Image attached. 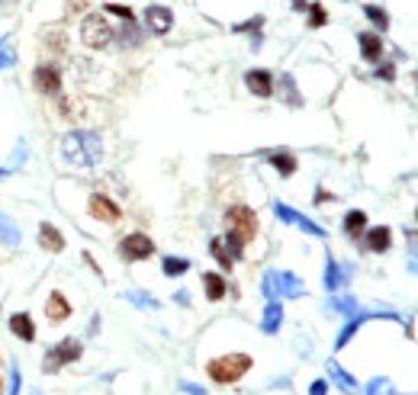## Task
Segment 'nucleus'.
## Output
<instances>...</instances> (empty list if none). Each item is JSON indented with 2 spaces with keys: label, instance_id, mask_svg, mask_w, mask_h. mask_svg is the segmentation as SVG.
I'll return each mask as SVG.
<instances>
[{
  "label": "nucleus",
  "instance_id": "f257e3e1",
  "mask_svg": "<svg viewBox=\"0 0 418 395\" xmlns=\"http://www.w3.org/2000/svg\"><path fill=\"white\" fill-rule=\"evenodd\" d=\"M103 158V142L97 132H68L61 138V161L71 168H91Z\"/></svg>",
  "mask_w": 418,
  "mask_h": 395
},
{
  "label": "nucleus",
  "instance_id": "f03ea898",
  "mask_svg": "<svg viewBox=\"0 0 418 395\" xmlns=\"http://www.w3.org/2000/svg\"><path fill=\"white\" fill-rule=\"evenodd\" d=\"M261 293L270 299H302L306 296V283L290 270H268L261 280Z\"/></svg>",
  "mask_w": 418,
  "mask_h": 395
},
{
  "label": "nucleus",
  "instance_id": "7ed1b4c3",
  "mask_svg": "<svg viewBox=\"0 0 418 395\" xmlns=\"http://www.w3.org/2000/svg\"><path fill=\"white\" fill-rule=\"evenodd\" d=\"M251 370V357L248 353H226V357H216V360L206 363V373L212 382L219 386H229V382H238L245 373Z\"/></svg>",
  "mask_w": 418,
  "mask_h": 395
},
{
  "label": "nucleus",
  "instance_id": "20e7f679",
  "mask_svg": "<svg viewBox=\"0 0 418 395\" xmlns=\"http://www.w3.org/2000/svg\"><path fill=\"white\" fill-rule=\"evenodd\" d=\"M226 232L248 244L251 238L258 235V216H254L248 206H232V209L226 212Z\"/></svg>",
  "mask_w": 418,
  "mask_h": 395
},
{
  "label": "nucleus",
  "instance_id": "39448f33",
  "mask_svg": "<svg viewBox=\"0 0 418 395\" xmlns=\"http://www.w3.org/2000/svg\"><path fill=\"white\" fill-rule=\"evenodd\" d=\"M81 39H84V45H91V49H107V45L113 42V26L107 23V17L91 13V17H84V23H81Z\"/></svg>",
  "mask_w": 418,
  "mask_h": 395
},
{
  "label": "nucleus",
  "instance_id": "423d86ee",
  "mask_svg": "<svg viewBox=\"0 0 418 395\" xmlns=\"http://www.w3.org/2000/svg\"><path fill=\"white\" fill-rule=\"evenodd\" d=\"M81 353H84L81 341H75V337H65L61 344H55L49 353H45V373H59L65 363L81 360Z\"/></svg>",
  "mask_w": 418,
  "mask_h": 395
},
{
  "label": "nucleus",
  "instance_id": "0eeeda50",
  "mask_svg": "<svg viewBox=\"0 0 418 395\" xmlns=\"http://www.w3.org/2000/svg\"><path fill=\"white\" fill-rule=\"evenodd\" d=\"M119 254H123V261L135 264V261H145V257H151L155 254V241H151L148 235H142V232H135V235H125L123 244H119Z\"/></svg>",
  "mask_w": 418,
  "mask_h": 395
},
{
  "label": "nucleus",
  "instance_id": "6e6552de",
  "mask_svg": "<svg viewBox=\"0 0 418 395\" xmlns=\"http://www.w3.org/2000/svg\"><path fill=\"white\" fill-rule=\"evenodd\" d=\"M274 216L280 222H286V225H296V228H302L306 235H312V238H325V228L322 225H316L312 219H306L302 212H296V209H290L286 202H274Z\"/></svg>",
  "mask_w": 418,
  "mask_h": 395
},
{
  "label": "nucleus",
  "instance_id": "1a4fd4ad",
  "mask_svg": "<svg viewBox=\"0 0 418 395\" xmlns=\"http://www.w3.org/2000/svg\"><path fill=\"white\" fill-rule=\"evenodd\" d=\"M87 209H91V216L97 222H107V225H113V222H119V206L109 196H103V193H93L91 196V202H87Z\"/></svg>",
  "mask_w": 418,
  "mask_h": 395
},
{
  "label": "nucleus",
  "instance_id": "9d476101",
  "mask_svg": "<svg viewBox=\"0 0 418 395\" xmlns=\"http://www.w3.org/2000/svg\"><path fill=\"white\" fill-rule=\"evenodd\" d=\"M145 26H148L155 35H164V33H171V26H174V13L167 7H161V3H151V7L145 10Z\"/></svg>",
  "mask_w": 418,
  "mask_h": 395
},
{
  "label": "nucleus",
  "instance_id": "9b49d317",
  "mask_svg": "<svg viewBox=\"0 0 418 395\" xmlns=\"http://www.w3.org/2000/svg\"><path fill=\"white\" fill-rule=\"evenodd\" d=\"M351 273H354V267H341L334 257H328L325 261V289L328 293H338V289L351 280Z\"/></svg>",
  "mask_w": 418,
  "mask_h": 395
},
{
  "label": "nucleus",
  "instance_id": "f8f14e48",
  "mask_svg": "<svg viewBox=\"0 0 418 395\" xmlns=\"http://www.w3.org/2000/svg\"><path fill=\"white\" fill-rule=\"evenodd\" d=\"M36 87H39L42 93H59L61 87V74H59V65H39L33 74Z\"/></svg>",
  "mask_w": 418,
  "mask_h": 395
},
{
  "label": "nucleus",
  "instance_id": "ddd939ff",
  "mask_svg": "<svg viewBox=\"0 0 418 395\" xmlns=\"http://www.w3.org/2000/svg\"><path fill=\"white\" fill-rule=\"evenodd\" d=\"M245 84H248V90L254 97H270L274 93V77H270V71H261V67L245 74Z\"/></svg>",
  "mask_w": 418,
  "mask_h": 395
},
{
  "label": "nucleus",
  "instance_id": "4468645a",
  "mask_svg": "<svg viewBox=\"0 0 418 395\" xmlns=\"http://www.w3.org/2000/svg\"><path fill=\"white\" fill-rule=\"evenodd\" d=\"M325 370H328V379H332V382H334L338 389H341V392H348V395L357 392V379H354L351 373L344 370V366H341L338 360H328V363H325Z\"/></svg>",
  "mask_w": 418,
  "mask_h": 395
},
{
  "label": "nucleus",
  "instance_id": "2eb2a0df",
  "mask_svg": "<svg viewBox=\"0 0 418 395\" xmlns=\"http://www.w3.org/2000/svg\"><path fill=\"white\" fill-rule=\"evenodd\" d=\"M280 325H284V305H280V299H270L264 315H261V331L264 334H277Z\"/></svg>",
  "mask_w": 418,
  "mask_h": 395
},
{
  "label": "nucleus",
  "instance_id": "dca6fc26",
  "mask_svg": "<svg viewBox=\"0 0 418 395\" xmlns=\"http://www.w3.org/2000/svg\"><path fill=\"white\" fill-rule=\"evenodd\" d=\"M376 315H386V312H357V315H354V319L341 328V334H338L334 347H338V350H341V347H348V341H351V337L360 331V325H364V321H370V319H376Z\"/></svg>",
  "mask_w": 418,
  "mask_h": 395
},
{
  "label": "nucleus",
  "instance_id": "f3484780",
  "mask_svg": "<svg viewBox=\"0 0 418 395\" xmlns=\"http://www.w3.org/2000/svg\"><path fill=\"white\" fill-rule=\"evenodd\" d=\"M39 244L45 248V251H52V254H61V251H65V235H61L52 222H42V225H39Z\"/></svg>",
  "mask_w": 418,
  "mask_h": 395
},
{
  "label": "nucleus",
  "instance_id": "a211bd4d",
  "mask_svg": "<svg viewBox=\"0 0 418 395\" xmlns=\"http://www.w3.org/2000/svg\"><path fill=\"white\" fill-rule=\"evenodd\" d=\"M357 42H360V55H364L367 61H373L376 65V61L383 58V39H380L376 33H360Z\"/></svg>",
  "mask_w": 418,
  "mask_h": 395
},
{
  "label": "nucleus",
  "instance_id": "6ab92c4d",
  "mask_svg": "<svg viewBox=\"0 0 418 395\" xmlns=\"http://www.w3.org/2000/svg\"><path fill=\"white\" fill-rule=\"evenodd\" d=\"M10 331L20 337V341H36V325H33V315H26V312H17L13 319H10Z\"/></svg>",
  "mask_w": 418,
  "mask_h": 395
},
{
  "label": "nucleus",
  "instance_id": "aec40b11",
  "mask_svg": "<svg viewBox=\"0 0 418 395\" xmlns=\"http://www.w3.org/2000/svg\"><path fill=\"white\" fill-rule=\"evenodd\" d=\"M389 244H393V232L386 225H376L367 232V251L383 254V251H389Z\"/></svg>",
  "mask_w": 418,
  "mask_h": 395
},
{
  "label": "nucleus",
  "instance_id": "412c9836",
  "mask_svg": "<svg viewBox=\"0 0 418 395\" xmlns=\"http://www.w3.org/2000/svg\"><path fill=\"white\" fill-rule=\"evenodd\" d=\"M45 315H49V321H65L68 315H71V305H68V299L61 293H52L49 303H45Z\"/></svg>",
  "mask_w": 418,
  "mask_h": 395
},
{
  "label": "nucleus",
  "instance_id": "4be33fe9",
  "mask_svg": "<svg viewBox=\"0 0 418 395\" xmlns=\"http://www.w3.org/2000/svg\"><path fill=\"white\" fill-rule=\"evenodd\" d=\"M364 228H367V212L351 209L348 216H344V235H348V238L364 235Z\"/></svg>",
  "mask_w": 418,
  "mask_h": 395
},
{
  "label": "nucleus",
  "instance_id": "5701e85b",
  "mask_svg": "<svg viewBox=\"0 0 418 395\" xmlns=\"http://www.w3.org/2000/svg\"><path fill=\"white\" fill-rule=\"evenodd\" d=\"M328 312H338V315H348V319H354L360 312V305H357V299H351V296H334V299H328V305H325Z\"/></svg>",
  "mask_w": 418,
  "mask_h": 395
},
{
  "label": "nucleus",
  "instance_id": "b1692460",
  "mask_svg": "<svg viewBox=\"0 0 418 395\" xmlns=\"http://www.w3.org/2000/svg\"><path fill=\"white\" fill-rule=\"evenodd\" d=\"M0 241L10 244V248H17L20 244V225L10 219L7 212H0Z\"/></svg>",
  "mask_w": 418,
  "mask_h": 395
},
{
  "label": "nucleus",
  "instance_id": "393cba45",
  "mask_svg": "<svg viewBox=\"0 0 418 395\" xmlns=\"http://www.w3.org/2000/svg\"><path fill=\"white\" fill-rule=\"evenodd\" d=\"M268 161L280 170V177H293V174H296V158H293L290 152H270Z\"/></svg>",
  "mask_w": 418,
  "mask_h": 395
},
{
  "label": "nucleus",
  "instance_id": "a878e982",
  "mask_svg": "<svg viewBox=\"0 0 418 395\" xmlns=\"http://www.w3.org/2000/svg\"><path fill=\"white\" fill-rule=\"evenodd\" d=\"M203 286H206V296L212 299V303H219L222 296H226V280L219 277V273H203Z\"/></svg>",
  "mask_w": 418,
  "mask_h": 395
},
{
  "label": "nucleus",
  "instance_id": "bb28decb",
  "mask_svg": "<svg viewBox=\"0 0 418 395\" xmlns=\"http://www.w3.org/2000/svg\"><path fill=\"white\" fill-rule=\"evenodd\" d=\"M125 299H129L132 305H139V309H151V312L161 309L158 299H155V296H148V293H142V289H129V293H125Z\"/></svg>",
  "mask_w": 418,
  "mask_h": 395
},
{
  "label": "nucleus",
  "instance_id": "cd10ccee",
  "mask_svg": "<svg viewBox=\"0 0 418 395\" xmlns=\"http://www.w3.org/2000/svg\"><path fill=\"white\" fill-rule=\"evenodd\" d=\"M161 270H164V277H184L187 270H190V261L187 257H164Z\"/></svg>",
  "mask_w": 418,
  "mask_h": 395
},
{
  "label": "nucleus",
  "instance_id": "c85d7f7f",
  "mask_svg": "<svg viewBox=\"0 0 418 395\" xmlns=\"http://www.w3.org/2000/svg\"><path fill=\"white\" fill-rule=\"evenodd\" d=\"M364 395H396V389H393V382H389V379L376 376V379H370V382H367Z\"/></svg>",
  "mask_w": 418,
  "mask_h": 395
},
{
  "label": "nucleus",
  "instance_id": "c756f323",
  "mask_svg": "<svg viewBox=\"0 0 418 395\" xmlns=\"http://www.w3.org/2000/svg\"><path fill=\"white\" fill-rule=\"evenodd\" d=\"M364 13H367V19L376 26V29H389V13H386V10L373 7V3H367V7H364Z\"/></svg>",
  "mask_w": 418,
  "mask_h": 395
},
{
  "label": "nucleus",
  "instance_id": "7c9ffc66",
  "mask_svg": "<svg viewBox=\"0 0 418 395\" xmlns=\"http://www.w3.org/2000/svg\"><path fill=\"white\" fill-rule=\"evenodd\" d=\"M209 251H212V257H216L219 264H222V267H232V254H229V248H226V241H222V238H216V241L209 244Z\"/></svg>",
  "mask_w": 418,
  "mask_h": 395
},
{
  "label": "nucleus",
  "instance_id": "2f4dec72",
  "mask_svg": "<svg viewBox=\"0 0 418 395\" xmlns=\"http://www.w3.org/2000/svg\"><path fill=\"white\" fill-rule=\"evenodd\" d=\"M328 23V13L322 3H309V29H322Z\"/></svg>",
  "mask_w": 418,
  "mask_h": 395
},
{
  "label": "nucleus",
  "instance_id": "473e14b6",
  "mask_svg": "<svg viewBox=\"0 0 418 395\" xmlns=\"http://www.w3.org/2000/svg\"><path fill=\"white\" fill-rule=\"evenodd\" d=\"M280 87H284V93H286V103H290V106H300V93H296V84H293L290 74L280 77Z\"/></svg>",
  "mask_w": 418,
  "mask_h": 395
},
{
  "label": "nucleus",
  "instance_id": "72a5a7b5",
  "mask_svg": "<svg viewBox=\"0 0 418 395\" xmlns=\"http://www.w3.org/2000/svg\"><path fill=\"white\" fill-rule=\"evenodd\" d=\"M13 61H17V55L10 51V39H0V71L13 67Z\"/></svg>",
  "mask_w": 418,
  "mask_h": 395
},
{
  "label": "nucleus",
  "instance_id": "f704fd0d",
  "mask_svg": "<svg viewBox=\"0 0 418 395\" xmlns=\"http://www.w3.org/2000/svg\"><path fill=\"white\" fill-rule=\"evenodd\" d=\"M412 235V251H409V273H418V232H409Z\"/></svg>",
  "mask_w": 418,
  "mask_h": 395
},
{
  "label": "nucleus",
  "instance_id": "c9c22d12",
  "mask_svg": "<svg viewBox=\"0 0 418 395\" xmlns=\"http://www.w3.org/2000/svg\"><path fill=\"white\" fill-rule=\"evenodd\" d=\"M261 26H264V17H254V19H248V23H238V26H235V33H258Z\"/></svg>",
  "mask_w": 418,
  "mask_h": 395
},
{
  "label": "nucleus",
  "instance_id": "e433bc0d",
  "mask_svg": "<svg viewBox=\"0 0 418 395\" xmlns=\"http://www.w3.org/2000/svg\"><path fill=\"white\" fill-rule=\"evenodd\" d=\"M20 382H23V379H20V370L13 366V370H10V386H7V392L3 395H20Z\"/></svg>",
  "mask_w": 418,
  "mask_h": 395
},
{
  "label": "nucleus",
  "instance_id": "4c0bfd02",
  "mask_svg": "<svg viewBox=\"0 0 418 395\" xmlns=\"http://www.w3.org/2000/svg\"><path fill=\"white\" fill-rule=\"evenodd\" d=\"M107 10H109V13H116V17H123L125 23L132 19V10H129V7H119V3H107Z\"/></svg>",
  "mask_w": 418,
  "mask_h": 395
},
{
  "label": "nucleus",
  "instance_id": "58836bf2",
  "mask_svg": "<svg viewBox=\"0 0 418 395\" xmlns=\"http://www.w3.org/2000/svg\"><path fill=\"white\" fill-rule=\"evenodd\" d=\"M376 77H383V81H393L396 77V67L386 61V65H380V71H376Z\"/></svg>",
  "mask_w": 418,
  "mask_h": 395
},
{
  "label": "nucleus",
  "instance_id": "ea45409f",
  "mask_svg": "<svg viewBox=\"0 0 418 395\" xmlns=\"http://www.w3.org/2000/svg\"><path fill=\"white\" fill-rule=\"evenodd\" d=\"M309 395H328V382H325V379H316V382L309 386Z\"/></svg>",
  "mask_w": 418,
  "mask_h": 395
},
{
  "label": "nucleus",
  "instance_id": "a19ab883",
  "mask_svg": "<svg viewBox=\"0 0 418 395\" xmlns=\"http://www.w3.org/2000/svg\"><path fill=\"white\" fill-rule=\"evenodd\" d=\"M180 389H184L187 395H206V389L196 386V382H180Z\"/></svg>",
  "mask_w": 418,
  "mask_h": 395
},
{
  "label": "nucleus",
  "instance_id": "79ce46f5",
  "mask_svg": "<svg viewBox=\"0 0 418 395\" xmlns=\"http://www.w3.org/2000/svg\"><path fill=\"white\" fill-rule=\"evenodd\" d=\"M293 7H296V10H306L309 3H306V0H293Z\"/></svg>",
  "mask_w": 418,
  "mask_h": 395
},
{
  "label": "nucleus",
  "instance_id": "37998d69",
  "mask_svg": "<svg viewBox=\"0 0 418 395\" xmlns=\"http://www.w3.org/2000/svg\"><path fill=\"white\" fill-rule=\"evenodd\" d=\"M0 386H3V363H0Z\"/></svg>",
  "mask_w": 418,
  "mask_h": 395
},
{
  "label": "nucleus",
  "instance_id": "c03bdc74",
  "mask_svg": "<svg viewBox=\"0 0 418 395\" xmlns=\"http://www.w3.org/2000/svg\"><path fill=\"white\" fill-rule=\"evenodd\" d=\"M10 174V170H3V168H0V177H7Z\"/></svg>",
  "mask_w": 418,
  "mask_h": 395
},
{
  "label": "nucleus",
  "instance_id": "a18cd8bd",
  "mask_svg": "<svg viewBox=\"0 0 418 395\" xmlns=\"http://www.w3.org/2000/svg\"><path fill=\"white\" fill-rule=\"evenodd\" d=\"M415 87H418V71H415Z\"/></svg>",
  "mask_w": 418,
  "mask_h": 395
},
{
  "label": "nucleus",
  "instance_id": "49530a36",
  "mask_svg": "<svg viewBox=\"0 0 418 395\" xmlns=\"http://www.w3.org/2000/svg\"><path fill=\"white\" fill-rule=\"evenodd\" d=\"M415 219H418V209H415Z\"/></svg>",
  "mask_w": 418,
  "mask_h": 395
}]
</instances>
